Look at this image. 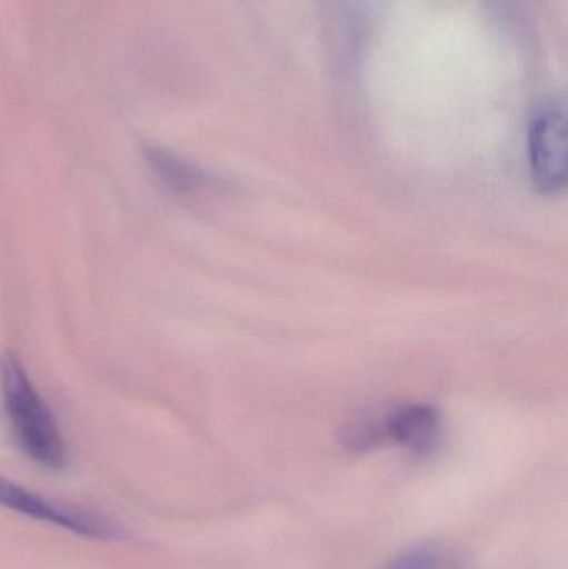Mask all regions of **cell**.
Here are the masks:
<instances>
[{"mask_svg": "<svg viewBox=\"0 0 568 569\" xmlns=\"http://www.w3.org/2000/svg\"><path fill=\"white\" fill-rule=\"evenodd\" d=\"M534 180L544 192H557L567 182V122L559 109L534 117L529 132Z\"/></svg>", "mask_w": 568, "mask_h": 569, "instance_id": "obj_2", "label": "cell"}, {"mask_svg": "<svg viewBox=\"0 0 568 569\" xmlns=\"http://www.w3.org/2000/svg\"><path fill=\"white\" fill-rule=\"evenodd\" d=\"M383 437L423 457L436 451L437 445L440 443L442 421L434 408L410 405L387 418L383 423Z\"/></svg>", "mask_w": 568, "mask_h": 569, "instance_id": "obj_4", "label": "cell"}, {"mask_svg": "<svg viewBox=\"0 0 568 569\" xmlns=\"http://www.w3.org/2000/svg\"><path fill=\"white\" fill-rule=\"evenodd\" d=\"M0 393L10 427L30 460L47 470H62L67 453L56 418L40 398L17 355L0 358Z\"/></svg>", "mask_w": 568, "mask_h": 569, "instance_id": "obj_1", "label": "cell"}, {"mask_svg": "<svg viewBox=\"0 0 568 569\" xmlns=\"http://www.w3.org/2000/svg\"><path fill=\"white\" fill-rule=\"evenodd\" d=\"M0 505L17 511V513L33 518V520L59 525V527L82 535V537L102 538L110 533L107 525L99 518L57 507L20 485L3 480V478H0Z\"/></svg>", "mask_w": 568, "mask_h": 569, "instance_id": "obj_3", "label": "cell"}, {"mask_svg": "<svg viewBox=\"0 0 568 569\" xmlns=\"http://www.w3.org/2000/svg\"><path fill=\"white\" fill-rule=\"evenodd\" d=\"M383 569H479L467 551L447 541L417 545Z\"/></svg>", "mask_w": 568, "mask_h": 569, "instance_id": "obj_6", "label": "cell"}, {"mask_svg": "<svg viewBox=\"0 0 568 569\" xmlns=\"http://www.w3.org/2000/svg\"><path fill=\"white\" fill-rule=\"evenodd\" d=\"M147 166L160 183L177 196H192L212 187V179L199 167L173 156L162 147L147 143L142 149Z\"/></svg>", "mask_w": 568, "mask_h": 569, "instance_id": "obj_5", "label": "cell"}]
</instances>
